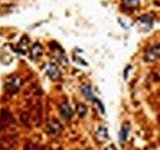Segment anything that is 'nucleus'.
<instances>
[{"instance_id": "4", "label": "nucleus", "mask_w": 160, "mask_h": 150, "mask_svg": "<svg viewBox=\"0 0 160 150\" xmlns=\"http://www.w3.org/2000/svg\"><path fill=\"white\" fill-rule=\"evenodd\" d=\"M128 132H129V126L128 125H123L119 131V142L123 144L127 140L128 137Z\"/></svg>"}, {"instance_id": "3", "label": "nucleus", "mask_w": 160, "mask_h": 150, "mask_svg": "<svg viewBox=\"0 0 160 150\" xmlns=\"http://www.w3.org/2000/svg\"><path fill=\"white\" fill-rule=\"evenodd\" d=\"M60 113H61L62 116L65 119H69L72 116V110L71 107L69 106V104L67 103H63L61 106H60Z\"/></svg>"}, {"instance_id": "6", "label": "nucleus", "mask_w": 160, "mask_h": 150, "mask_svg": "<svg viewBox=\"0 0 160 150\" xmlns=\"http://www.w3.org/2000/svg\"><path fill=\"white\" fill-rule=\"evenodd\" d=\"M76 110H77V113H78V115H79L80 117L85 116V114L87 113V108H86V106H85L84 104H81V103H79L77 105Z\"/></svg>"}, {"instance_id": "5", "label": "nucleus", "mask_w": 160, "mask_h": 150, "mask_svg": "<svg viewBox=\"0 0 160 150\" xmlns=\"http://www.w3.org/2000/svg\"><path fill=\"white\" fill-rule=\"evenodd\" d=\"M47 73L52 79H56V78H58L60 76L59 69L56 67V65H54V64H50L49 65L48 69H47Z\"/></svg>"}, {"instance_id": "2", "label": "nucleus", "mask_w": 160, "mask_h": 150, "mask_svg": "<svg viewBox=\"0 0 160 150\" xmlns=\"http://www.w3.org/2000/svg\"><path fill=\"white\" fill-rule=\"evenodd\" d=\"M81 91L83 93V95L86 97L88 100H91V101H94L95 99H97L95 97V95L92 91V88L90 85H84V86L81 87Z\"/></svg>"}, {"instance_id": "8", "label": "nucleus", "mask_w": 160, "mask_h": 150, "mask_svg": "<svg viewBox=\"0 0 160 150\" xmlns=\"http://www.w3.org/2000/svg\"><path fill=\"white\" fill-rule=\"evenodd\" d=\"M97 135L100 137L101 140H104V139H107L108 138V135H107V130L105 127H100L98 132H97Z\"/></svg>"}, {"instance_id": "1", "label": "nucleus", "mask_w": 160, "mask_h": 150, "mask_svg": "<svg viewBox=\"0 0 160 150\" xmlns=\"http://www.w3.org/2000/svg\"><path fill=\"white\" fill-rule=\"evenodd\" d=\"M47 129L48 132L52 135H57L61 132V124H60L56 120H51L48 124H47Z\"/></svg>"}, {"instance_id": "9", "label": "nucleus", "mask_w": 160, "mask_h": 150, "mask_svg": "<svg viewBox=\"0 0 160 150\" xmlns=\"http://www.w3.org/2000/svg\"><path fill=\"white\" fill-rule=\"evenodd\" d=\"M105 150H115V149H114V147H113V146H110V147H107Z\"/></svg>"}, {"instance_id": "7", "label": "nucleus", "mask_w": 160, "mask_h": 150, "mask_svg": "<svg viewBox=\"0 0 160 150\" xmlns=\"http://www.w3.org/2000/svg\"><path fill=\"white\" fill-rule=\"evenodd\" d=\"M123 2L126 5V7L129 8H135L139 5L140 0H123Z\"/></svg>"}]
</instances>
